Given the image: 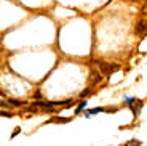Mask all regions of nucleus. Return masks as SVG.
Wrapping results in <instances>:
<instances>
[{"label":"nucleus","instance_id":"nucleus-1","mask_svg":"<svg viewBox=\"0 0 147 146\" xmlns=\"http://www.w3.org/2000/svg\"><path fill=\"white\" fill-rule=\"evenodd\" d=\"M96 64H98V69L101 71L102 76H112L114 72H117L120 69L118 64H115V63H107V61H102V59H98Z\"/></svg>","mask_w":147,"mask_h":146},{"label":"nucleus","instance_id":"nucleus-2","mask_svg":"<svg viewBox=\"0 0 147 146\" xmlns=\"http://www.w3.org/2000/svg\"><path fill=\"white\" fill-rule=\"evenodd\" d=\"M126 106H129L133 114H134V117H138L141 109H142V106H144V101L139 98H129V96H126Z\"/></svg>","mask_w":147,"mask_h":146},{"label":"nucleus","instance_id":"nucleus-3","mask_svg":"<svg viewBox=\"0 0 147 146\" xmlns=\"http://www.w3.org/2000/svg\"><path fill=\"white\" fill-rule=\"evenodd\" d=\"M102 79H104V76L101 74V71L98 69V71H91V74H90V87H94V85H98V84H101L102 82Z\"/></svg>","mask_w":147,"mask_h":146},{"label":"nucleus","instance_id":"nucleus-4","mask_svg":"<svg viewBox=\"0 0 147 146\" xmlns=\"http://www.w3.org/2000/svg\"><path fill=\"white\" fill-rule=\"evenodd\" d=\"M134 32H136L138 35H142V34H147V19H146V18L138 19L136 26H134Z\"/></svg>","mask_w":147,"mask_h":146},{"label":"nucleus","instance_id":"nucleus-5","mask_svg":"<svg viewBox=\"0 0 147 146\" xmlns=\"http://www.w3.org/2000/svg\"><path fill=\"white\" fill-rule=\"evenodd\" d=\"M104 111H106V108L99 106V108H93V109H88L86 113H85V116L90 117V116H94V114H98V113H104Z\"/></svg>","mask_w":147,"mask_h":146},{"label":"nucleus","instance_id":"nucleus-6","mask_svg":"<svg viewBox=\"0 0 147 146\" xmlns=\"http://www.w3.org/2000/svg\"><path fill=\"white\" fill-rule=\"evenodd\" d=\"M7 101L11 104V108H19V106H26V101H19L15 98H7Z\"/></svg>","mask_w":147,"mask_h":146},{"label":"nucleus","instance_id":"nucleus-7","mask_svg":"<svg viewBox=\"0 0 147 146\" xmlns=\"http://www.w3.org/2000/svg\"><path fill=\"white\" fill-rule=\"evenodd\" d=\"M86 104H88V101H86V100H82V101H78V106H77V109H75V114H80L82 111H85Z\"/></svg>","mask_w":147,"mask_h":146},{"label":"nucleus","instance_id":"nucleus-8","mask_svg":"<svg viewBox=\"0 0 147 146\" xmlns=\"http://www.w3.org/2000/svg\"><path fill=\"white\" fill-rule=\"evenodd\" d=\"M91 91H93V88L91 87H88V88H85V90L83 91H82V93H80V98H86V96H88V95H91Z\"/></svg>","mask_w":147,"mask_h":146},{"label":"nucleus","instance_id":"nucleus-9","mask_svg":"<svg viewBox=\"0 0 147 146\" xmlns=\"http://www.w3.org/2000/svg\"><path fill=\"white\" fill-rule=\"evenodd\" d=\"M0 106H2V108H5V109H10V108H11V104L7 101V100H0Z\"/></svg>","mask_w":147,"mask_h":146},{"label":"nucleus","instance_id":"nucleus-10","mask_svg":"<svg viewBox=\"0 0 147 146\" xmlns=\"http://www.w3.org/2000/svg\"><path fill=\"white\" fill-rule=\"evenodd\" d=\"M70 119H67V117H55L53 119V122H69Z\"/></svg>","mask_w":147,"mask_h":146},{"label":"nucleus","instance_id":"nucleus-11","mask_svg":"<svg viewBox=\"0 0 147 146\" xmlns=\"http://www.w3.org/2000/svg\"><path fill=\"white\" fill-rule=\"evenodd\" d=\"M0 117H13V114L8 111H0Z\"/></svg>","mask_w":147,"mask_h":146},{"label":"nucleus","instance_id":"nucleus-12","mask_svg":"<svg viewBox=\"0 0 147 146\" xmlns=\"http://www.w3.org/2000/svg\"><path fill=\"white\" fill-rule=\"evenodd\" d=\"M125 146H141V141H134V140H133V141L126 143Z\"/></svg>","mask_w":147,"mask_h":146},{"label":"nucleus","instance_id":"nucleus-13","mask_svg":"<svg viewBox=\"0 0 147 146\" xmlns=\"http://www.w3.org/2000/svg\"><path fill=\"white\" fill-rule=\"evenodd\" d=\"M34 98H37V100H40V98H42V93H40V90H37L35 93H34Z\"/></svg>","mask_w":147,"mask_h":146},{"label":"nucleus","instance_id":"nucleus-14","mask_svg":"<svg viewBox=\"0 0 147 146\" xmlns=\"http://www.w3.org/2000/svg\"><path fill=\"white\" fill-rule=\"evenodd\" d=\"M19 132H21V130H19V127H18V128H16L15 132H13V133H11V138H15V136H16V135H18V133H19Z\"/></svg>","mask_w":147,"mask_h":146}]
</instances>
